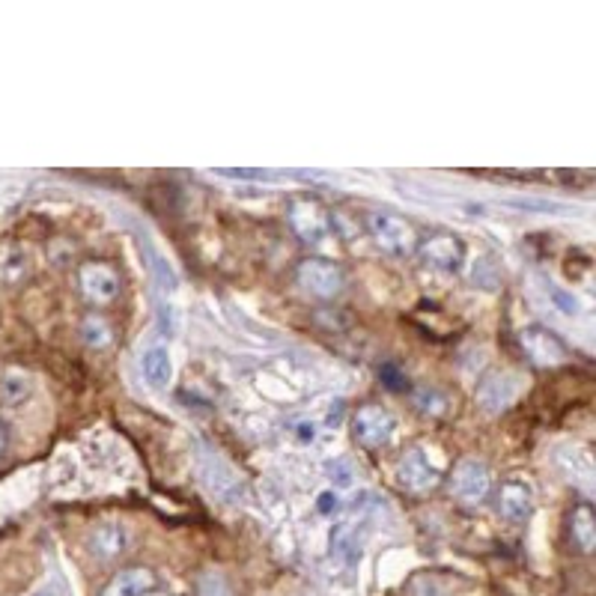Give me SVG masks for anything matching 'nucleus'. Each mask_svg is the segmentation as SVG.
I'll return each mask as SVG.
<instances>
[{"label": "nucleus", "instance_id": "1", "mask_svg": "<svg viewBox=\"0 0 596 596\" xmlns=\"http://www.w3.org/2000/svg\"><path fill=\"white\" fill-rule=\"evenodd\" d=\"M367 233H370V239H373L385 254H394V257H409V254H415V251H418V242H421L418 230H415L403 215L385 212V209L367 215Z\"/></svg>", "mask_w": 596, "mask_h": 596}, {"label": "nucleus", "instance_id": "2", "mask_svg": "<svg viewBox=\"0 0 596 596\" xmlns=\"http://www.w3.org/2000/svg\"><path fill=\"white\" fill-rule=\"evenodd\" d=\"M287 224L304 245H319L331 233V215L322 206V200L310 194H296L287 203Z\"/></svg>", "mask_w": 596, "mask_h": 596}, {"label": "nucleus", "instance_id": "3", "mask_svg": "<svg viewBox=\"0 0 596 596\" xmlns=\"http://www.w3.org/2000/svg\"><path fill=\"white\" fill-rule=\"evenodd\" d=\"M296 281L298 287L313 298L331 301V298L343 296L346 290V272L322 257H307L296 266Z\"/></svg>", "mask_w": 596, "mask_h": 596}, {"label": "nucleus", "instance_id": "4", "mask_svg": "<svg viewBox=\"0 0 596 596\" xmlns=\"http://www.w3.org/2000/svg\"><path fill=\"white\" fill-rule=\"evenodd\" d=\"M519 346L537 367H561L570 361V346L549 325L531 322L519 331Z\"/></svg>", "mask_w": 596, "mask_h": 596}, {"label": "nucleus", "instance_id": "5", "mask_svg": "<svg viewBox=\"0 0 596 596\" xmlns=\"http://www.w3.org/2000/svg\"><path fill=\"white\" fill-rule=\"evenodd\" d=\"M450 492L465 507H480L492 492V471L480 459H459L450 474Z\"/></svg>", "mask_w": 596, "mask_h": 596}, {"label": "nucleus", "instance_id": "6", "mask_svg": "<svg viewBox=\"0 0 596 596\" xmlns=\"http://www.w3.org/2000/svg\"><path fill=\"white\" fill-rule=\"evenodd\" d=\"M352 433H355V442L367 450H379V447L391 445L394 433H397V418L385 409V406H376V403H367L355 412L352 418Z\"/></svg>", "mask_w": 596, "mask_h": 596}, {"label": "nucleus", "instance_id": "7", "mask_svg": "<svg viewBox=\"0 0 596 596\" xmlns=\"http://www.w3.org/2000/svg\"><path fill=\"white\" fill-rule=\"evenodd\" d=\"M418 254L421 260L436 269V272H445V275H453L462 269L465 263V245L456 233H447V230H433L430 236H424L418 242Z\"/></svg>", "mask_w": 596, "mask_h": 596}, {"label": "nucleus", "instance_id": "8", "mask_svg": "<svg viewBox=\"0 0 596 596\" xmlns=\"http://www.w3.org/2000/svg\"><path fill=\"white\" fill-rule=\"evenodd\" d=\"M519 391H522V376L519 373H513V370H492L477 385V403L486 412L498 415V412H507L516 403Z\"/></svg>", "mask_w": 596, "mask_h": 596}, {"label": "nucleus", "instance_id": "9", "mask_svg": "<svg viewBox=\"0 0 596 596\" xmlns=\"http://www.w3.org/2000/svg\"><path fill=\"white\" fill-rule=\"evenodd\" d=\"M78 287L93 304H111L120 296V275L108 263H84L78 269Z\"/></svg>", "mask_w": 596, "mask_h": 596}, {"label": "nucleus", "instance_id": "10", "mask_svg": "<svg viewBox=\"0 0 596 596\" xmlns=\"http://www.w3.org/2000/svg\"><path fill=\"white\" fill-rule=\"evenodd\" d=\"M397 480L406 492H415V495H424L430 489L439 486V468L430 462L427 453L421 450H409L403 453V459L397 462Z\"/></svg>", "mask_w": 596, "mask_h": 596}, {"label": "nucleus", "instance_id": "11", "mask_svg": "<svg viewBox=\"0 0 596 596\" xmlns=\"http://www.w3.org/2000/svg\"><path fill=\"white\" fill-rule=\"evenodd\" d=\"M132 546V531L123 522H102L87 534V549L99 561H114Z\"/></svg>", "mask_w": 596, "mask_h": 596}, {"label": "nucleus", "instance_id": "12", "mask_svg": "<svg viewBox=\"0 0 596 596\" xmlns=\"http://www.w3.org/2000/svg\"><path fill=\"white\" fill-rule=\"evenodd\" d=\"M498 510L513 525L528 522L531 513H534V489H531V483H525L519 477L504 480L501 489H498Z\"/></svg>", "mask_w": 596, "mask_h": 596}, {"label": "nucleus", "instance_id": "13", "mask_svg": "<svg viewBox=\"0 0 596 596\" xmlns=\"http://www.w3.org/2000/svg\"><path fill=\"white\" fill-rule=\"evenodd\" d=\"M141 370H144L149 388H155V391L167 388L170 379H173V361H170L167 346H149L144 358H141Z\"/></svg>", "mask_w": 596, "mask_h": 596}, {"label": "nucleus", "instance_id": "14", "mask_svg": "<svg viewBox=\"0 0 596 596\" xmlns=\"http://www.w3.org/2000/svg\"><path fill=\"white\" fill-rule=\"evenodd\" d=\"M152 591H155V576L149 570H126L105 588V596H147Z\"/></svg>", "mask_w": 596, "mask_h": 596}, {"label": "nucleus", "instance_id": "15", "mask_svg": "<svg viewBox=\"0 0 596 596\" xmlns=\"http://www.w3.org/2000/svg\"><path fill=\"white\" fill-rule=\"evenodd\" d=\"M570 534H573V543H576L585 555H591V552H594L596 519L588 504H579V507L573 510V516H570Z\"/></svg>", "mask_w": 596, "mask_h": 596}, {"label": "nucleus", "instance_id": "16", "mask_svg": "<svg viewBox=\"0 0 596 596\" xmlns=\"http://www.w3.org/2000/svg\"><path fill=\"white\" fill-rule=\"evenodd\" d=\"M558 465L570 474V480H579L585 486H591L594 477V465H591V453L582 447H561L558 450Z\"/></svg>", "mask_w": 596, "mask_h": 596}, {"label": "nucleus", "instance_id": "17", "mask_svg": "<svg viewBox=\"0 0 596 596\" xmlns=\"http://www.w3.org/2000/svg\"><path fill=\"white\" fill-rule=\"evenodd\" d=\"M412 403L418 406V412H424L430 418H442V415H447V409H450L447 394L442 388H436V385H418L412 391Z\"/></svg>", "mask_w": 596, "mask_h": 596}, {"label": "nucleus", "instance_id": "18", "mask_svg": "<svg viewBox=\"0 0 596 596\" xmlns=\"http://www.w3.org/2000/svg\"><path fill=\"white\" fill-rule=\"evenodd\" d=\"M81 337H84V343L90 349H108L114 343V328H111V322L102 313H90L81 322Z\"/></svg>", "mask_w": 596, "mask_h": 596}, {"label": "nucleus", "instance_id": "19", "mask_svg": "<svg viewBox=\"0 0 596 596\" xmlns=\"http://www.w3.org/2000/svg\"><path fill=\"white\" fill-rule=\"evenodd\" d=\"M30 394V379L24 373H6L0 382V400L9 406H18Z\"/></svg>", "mask_w": 596, "mask_h": 596}, {"label": "nucleus", "instance_id": "20", "mask_svg": "<svg viewBox=\"0 0 596 596\" xmlns=\"http://www.w3.org/2000/svg\"><path fill=\"white\" fill-rule=\"evenodd\" d=\"M197 596H233V588H230V582L224 579V573L209 570V573H203V576L197 579Z\"/></svg>", "mask_w": 596, "mask_h": 596}, {"label": "nucleus", "instance_id": "21", "mask_svg": "<svg viewBox=\"0 0 596 596\" xmlns=\"http://www.w3.org/2000/svg\"><path fill=\"white\" fill-rule=\"evenodd\" d=\"M218 176H227V179H248V182H281L287 179L284 173H272V170H218Z\"/></svg>", "mask_w": 596, "mask_h": 596}, {"label": "nucleus", "instance_id": "22", "mask_svg": "<svg viewBox=\"0 0 596 596\" xmlns=\"http://www.w3.org/2000/svg\"><path fill=\"white\" fill-rule=\"evenodd\" d=\"M36 596H72V594H69V588H66V582H63V579H54L48 588H42Z\"/></svg>", "mask_w": 596, "mask_h": 596}, {"label": "nucleus", "instance_id": "23", "mask_svg": "<svg viewBox=\"0 0 596 596\" xmlns=\"http://www.w3.org/2000/svg\"><path fill=\"white\" fill-rule=\"evenodd\" d=\"M337 510V495L334 492H322L319 495V513H331Z\"/></svg>", "mask_w": 596, "mask_h": 596}, {"label": "nucleus", "instance_id": "24", "mask_svg": "<svg viewBox=\"0 0 596 596\" xmlns=\"http://www.w3.org/2000/svg\"><path fill=\"white\" fill-rule=\"evenodd\" d=\"M6 445H9V433H6V427H3V421H0V456L6 453Z\"/></svg>", "mask_w": 596, "mask_h": 596}]
</instances>
